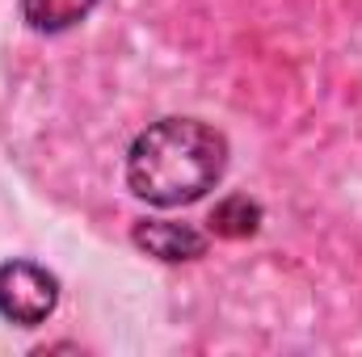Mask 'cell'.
Instances as JSON below:
<instances>
[{
  "label": "cell",
  "mask_w": 362,
  "mask_h": 357,
  "mask_svg": "<svg viewBox=\"0 0 362 357\" xmlns=\"http://www.w3.org/2000/svg\"><path fill=\"white\" fill-rule=\"evenodd\" d=\"M257 223H262V206L245 193H232L211 210V231L223 236V240H245V236L257 231Z\"/></svg>",
  "instance_id": "5b68a950"
},
{
  "label": "cell",
  "mask_w": 362,
  "mask_h": 357,
  "mask_svg": "<svg viewBox=\"0 0 362 357\" xmlns=\"http://www.w3.org/2000/svg\"><path fill=\"white\" fill-rule=\"evenodd\" d=\"M228 169V143L198 118H160L127 152V185L152 206H185L215 189Z\"/></svg>",
  "instance_id": "6da1fadb"
},
{
  "label": "cell",
  "mask_w": 362,
  "mask_h": 357,
  "mask_svg": "<svg viewBox=\"0 0 362 357\" xmlns=\"http://www.w3.org/2000/svg\"><path fill=\"white\" fill-rule=\"evenodd\" d=\"M93 4H97V0H21V13H25V21H30L34 30L59 34V30L85 21L93 13Z\"/></svg>",
  "instance_id": "277c9868"
},
{
  "label": "cell",
  "mask_w": 362,
  "mask_h": 357,
  "mask_svg": "<svg viewBox=\"0 0 362 357\" xmlns=\"http://www.w3.org/2000/svg\"><path fill=\"white\" fill-rule=\"evenodd\" d=\"M55 307H59L55 273H47L34 261H4L0 265V315L4 320H13L21 328H38Z\"/></svg>",
  "instance_id": "7a4b0ae2"
},
{
  "label": "cell",
  "mask_w": 362,
  "mask_h": 357,
  "mask_svg": "<svg viewBox=\"0 0 362 357\" xmlns=\"http://www.w3.org/2000/svg\"><path fill=\"white\" fill-rule=\"evenodd\" d=\"M135 244L148 253V257H156V261H194V257H202L206 253V240L194 231V227H185V223H169V219H144L139 227H135Z\"/></svg>",
  "instance_id": "3957f363"
}]
</instances>
